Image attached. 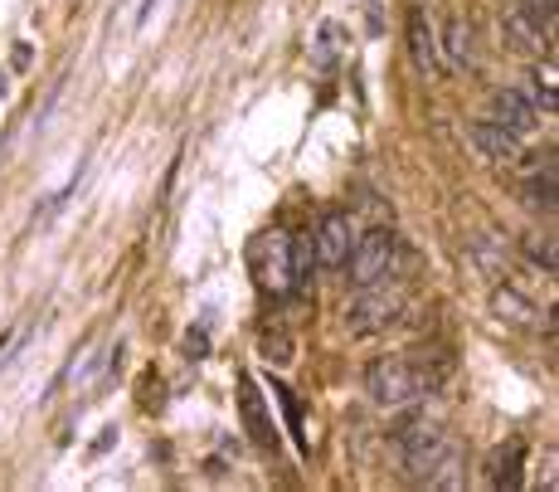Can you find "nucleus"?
Returning <instances> with one entry per match:
<instances>
[{
  "label": "nucleus",
  "instance_id": "f257e3e1",
  "mask_svg": "<svg viewBox=\"0 0 559 492\" xmlns=\"http://www.w3.org/2000/svg\"><path fill=\"white\" fill-rule=\"evenodd\" d=\"M394 448H400L404 478H414V483H424V478L433 473V468L443 464L448 454H453V438H448L443 424H433V420H418V414H408V420L394 424Z\"/></svg>",
  "mask_w": 559,
  "mask_h": 492
},
{
  "label": "nucleus",
  "instance_id": "f03ea898",
  "mask_svg": "<svg viewBox=\"0 0 559 492\" xmlns=\"http://www.w3.org/2000/svg\"><path fill=\"white\" fill-rule=\"evenodd\" d=\"M400 259H404V244H400V234H394L390 224H374V230H365L360 239H356V249H350V259H346L350 288L384 283L390 273H400Z\"/></svg>",
  "mask_w": 559,
  "mask_h": 492
},
{
  "label": "nucleus",
  "instance_id": "7ed1b4c3",
  "mask_svg": "<svg viewBox=\"0 0 559 492\" xmlns=\"http://www.w3.org/2000/svg\"><path fill=\"white\" fill-rule=\"evenodd\" d=\"M404 323V293L400 288H360V297L346 303V331L350 337H380V331Z\"/></svg>",
  "mask_w": 559,
  "mask_h": 492
},
{
  "label": "nucleus",
  "instance_id": "20e7f679",
  "mask_svg": "<svg viewBox=\"0 0 559 492\" xmlns=\"http://www.w3.org/2000/svg\"><path fill=\"white\" fill-rule=\"evenodd\" d=\"M365 390H370L374 405H390V410H404V405H414V400H424V395H428L408 356L374 361V366L365 371Z\"/></svg>",
  "mask_w": 559,
  "mask_h": 492
},
{
  "label": "nucleus",
  "instance_id": "39448f33",
  "mask_svg": "<svg viewBox=\"0 0 559 492\" xmlns=\"http://www.w3.org/2000/svg\"><path fill=\"white\" fill-rule=\"evenodd\" d=\"M311 249H317L321 269H346L350 249H356V224H350L346 210H321L317 230H311Z\"/></svg>",
  "mask_w": 559,
  "mask_h": 492
},
{
  "label": "nucleus",
  "instance_id": "423d86ee",
  "mask_svg": "<svg viewBox=\"0 0 559 492\" xmlns=\"http://www.w3.org/2000/svg\"><path fill=\"white\" fill-rule=\"evenodd\" d=\"M239 414H243V430H249V438L263 454H277V430L273 420H267L263 410V390H258L253 376H239Z\"/></svg>",
  "mask_w": 559,
  "mask_h": 492
},
{
  "label": "nucleus",
  "instance_id": "0eeeda50",
  "mask_svg": "<svg viewBox=\"0 0 559 492\" xmlns=\"http://www.w3.org/2000/svg\"><path fill=\"white\" fill-rule=\"evenodd\" d=\"M487 117L497 127H507V132H515V137H531L535 127H540V108H535V103H525L515 89H497V93H491Z\"/></svg>",
  "mask_w": 559,
  "mask_h": 492
},
{
  "label": "nucleus",
  "instance_id": "6e6552de",
  "mask_svg": "<svg viewBox=\"0 0 559 492\" xmlns=\"http://www.w3.org/2000/svg\"><path fill=\"white\" fill-rule=\"evenodd\" d=\"M467 137H472V147H477L487 162H501V166L521 162V137L507 132V127H497L491 117H477V122L467 127Z\"/></svg>",
  "mask_w": 559,
  "mask_h": 492
},
{
  "label": "nucleus",
  "instance_id": "1a4fd4ad",
  "mask_svg": "<svg viewBox=\"0 0 559 492\" xmlns=\"http://www.w3.org/2000/svg\"><path fill=\"white\" fill-rule=\"evenodd\" d=\"M521 478H525V438H511L507 448H497V454L487 458V488L515 492Z\"/></svg>",
  "mask_w": 559,
  "mask_h": 492
},
{
  "label": "nucleus",
  "instance_id": "9d476101",
  "mask_svg": "<svg viewBox=\"0 0 559 492\" xmlns=\"http://www.w3.org/2000/svg\"><path fill=\"white\" fill-rule=\"evenodd\" d=\"M408 55H414V69L424 73V79H433L438 73V45H433V30H428L424 10H408Z\"/></svg>",
  "mask_w": 559,
  "mask_h": 492
},
{
  "label": "nucleus",
  "instance_id": "9b49d317",
  "mask_svg": "<svg viewBox=\"0 0 559 492\" xmlns=\"http://www.w3.org/2000/svg\"><path fill=\"white\" fill-rule=\"evenodd\" d=\"M521 200L531 210H540V215H555V156H545L535 166V176L521 180Z\"/></svg>",
  "mask_w": 559,
  "mask_h": 492
},
{
  "label": "nucleus",
  "instance_id": "f8f14e48",
  "mask_svg": "<svg viewBox=\"0 0 559 492\" xmlns=\"http://www.w3.org/2000/svg\"><path fill=\"white\" fill-rule=\"evenodd\" d=\"M501 35H507V45L521 49V55H540V49H545V35L521 15V10H511V15L501 20Z\"/></svg>",
  "mask_w": 559,
  "mask_h": 492
},
{
  "label": "nucleus",
  "instance_id": "ddd939ff",
  "mask_svg": "<svg viewBox=\"0 0 559 492\" xmlns=\"http://www.w3.org/2000/svg\"><path fill=\"white\" fill-rule=\"evenodd\" d=\"M491 307H497V317L501 323H511V327H531L535 323V307L525 303L521 293H511V288H497V293H491Z\"/></svg>",
  "mask_w": 559,
  "mask_h": 492
},
{
  "label": "nucleus",
  "instance_id": "4468645a",
  "mask_svg": "<svg viewBox=\"0 0 559 492\" xmlns=\"http://www.w3.org/2000/svg\"><path fill=\"white\" fill-rule=\"evenodd\" d=\"M448 59H453V69H472L477 63V45H472L467 20H448Z\"/></svg>",
  "mask_w": 559,
  "mask_h": 492
},
{
  "label": "nucleus",
  "instance_id": "2eb2a0df",
  "mask_svg": "<svg viewBox=\"0 0 559 492\" xmlns=\"http://www.w3.org/2000/svg\"><path fill=\"white\" fill-rule=\"evenodd\" d=\"M521 249H525V259H531L535 269H545V273H555V269H559V254H555V234H540V230L521 234Z\"/></svg>",
  "mask_w": 559,
  "mask_h": 492
},
{
  "label": "nucleus",
  "instance_id": "dca6fc26",
  "mask_svg": "<svg viewBox=\"0 0 559 492\" xmlns=\"http://www.w3.org/2000/svg\"><path fill=\"white\" fill-rule=\"evenodd\" d=\"M258 356L287 366V361H293V337H287V331H263V337H258Z\"/></svg>",
  "mask_w": 559,
  "mask_h": 492
},
{
  "label": "nucleus",
  "instance_id": "f3484780",
  "mask_svg": "<svg viewBox=\"0 0 559 492\" xmlns=\"http://www.w3.org/2000/svg\"><path fill=\"white\" fill-rule=\"evenodd\" d=\"M336 49H341V25H321L317 30V45H311L317 69H331V63H336Z\"/></svg>",
  "mask_w": 559,
  "mask_h": 492
},
{
  "label": "nucleus",
  "instance_id": "a211bd4d",
  "mask_svg": "<svg viewBox=\"0 0 559 492\" xmlns=\"http://www.w3.org/2000/svg\"><path fill=\"white\" fill-rule=\"evenodd\" d=\"M531 79H535V108L555 113V63H550V59H545V63H535V69H531Z\"/></svg>",
  "mask_w": 559,
  "mask_h": 492
},
{
  "label": "nucleus",
  "instance_id": "6ab92c4d",
  "mask_svg": "<svg viewBox=\"0 0 559 492\" xmlns=\"http://www.w3.org/2000/svg\"><path fill=\"white\" fill-rule=\"evenodd\" d=\"M521 15L545 35V30H555V0H521Z\"/></svg>",
  "mask_w": 559,
  "mask_h": 492
},
{
  "label": "nucleus",
  "instance_id": "aec40b11",
  "mask_svg": "<svg viewBox=\"0 0 559 492\" xmlns=\"http://www.w3.org/2000/svg\"><path fill=\"white\" fill-rule=\"evenodd\" d=\"M180 356H186V361H204V356H210V331L190 327L186 337H180Z\"/></svg>",
  "mask_w": 559,
  "mask_h": 492
},
{
  "label": "nucleus",
  "instance_id": "412c9836",
  "mask_svg": "<svg viewBox=\"0 0 559 492\" xmlns=\"http://www.w3.org/2000/svg\"><path fill=\"white\" fill-rule=\"evenodd\" d=\"M273 395L283 400V410H287V430H293L297 444H302V405H297V395L287 390V385H273Z\"/></svg>",
  "mask_w": 559,
  "mask_h": 492
},
{
  "label": "nucleus",
  "instance_id": "4be33fe9",
  "mask_svg": "<svg viewBox=\"0 0 559 492\" xmlns=\"http://www.w3.org/2000/svg\"><path fill=\"white\" fill-rule=\"evenodd\" d=\"M166 405V380L156 376V371H146L142 376V410H160Z\"/></svg>",
  "mask_w": 559,
  "mask_h": 492
},
{
  "label": "nucleus",
  "instance_id": "5701e85b",
  "mask_svg": "<svg viewBox=\"0 0 559 492\" xmlns=\"http://www.w3.org/2000/svg\"><path fill=\"white\" fill-rule=\"evenodd\" d=\"M0 93H5V79H0Z\"/></svg>",
  "mask_w": 559,
  "mask_h": 492
}]
</instances>
